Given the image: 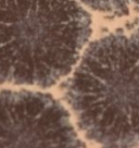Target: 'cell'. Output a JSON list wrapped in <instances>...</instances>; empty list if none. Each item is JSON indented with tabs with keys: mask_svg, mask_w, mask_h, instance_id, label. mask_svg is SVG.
<instances>
[{
	"mask_svg": "<svg viewBox=\"0 0 139 148\" xmlns=\"http://www.w3.org/2000/svg\"><path fill=\"white\" fill-rule=\"evenodd\" d=\"M84 5L98 11H113L124 8L127 3L134 0H78Z\"/></svg>",
	"mask_w": 139,
	"mask_h": 148,
	"instance_id": "277c9868",
	"label": "cell"
},
{
	"mask_svg": "<svg viewBox=\"0 0 139 148\" xmlns=\"http://www.w3.org/2000/svg\"><path fill=\"white\" fill-rule=\"evenodd\" d=\"M90 34V15L76 0H0V83L55 85Z\"/></svg>",
	"mask_w": 139,
	"mask_h": 148,
	"instance_id": "6da1fadb",
	"label": "cell"
},
{
	"mask_svg": "<svg viewBox=\"0 0 139 148\" xmlns=\"http://www.w3.org/2000/svg\"><path fill=\"white\" fill-rule=\"evenodd\" d=\"M69 111L49 94L0 92V147H80Z\"/></svg>",
	"mask_w": 139,
	"mask_h": 148,
	"instance_id": "3957f363",
	"label": "cell"
},
{
	"mask_svg": "<svg viewBox=\"0 0 139 148\" xmlns=\"http://www.w3.org/2000/svg\"><path fill=\"white\" fill-rule=\"evenodd\" d=\"M66 98L89 139L114 147L139 144V38L111 35L93 42Z\"/></svg>",
	"mask_w": 139,
	"mask_h": 148,
	"instance_id": "7a4b0ae2",
	"label": "cell"
}]
</instances>
